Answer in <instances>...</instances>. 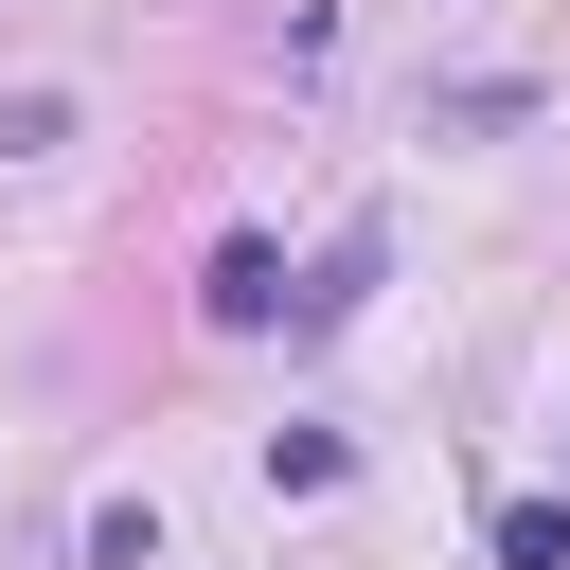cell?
I'll return each instance as SVG.
<instances>
[{
  "instance_id": "obj_1",
  "label": "cell",
  "mask_w": 570,
  "mask_h": 570,
  "mask_svg": "<svg viewBox=\"0 0 570 570\" xmlns=\"http://www.w3.org/2000/svg\"><path fill=\"white\" fill-rule=\"evenodd\" d=\"M196 303H214L232 338H267V321H285V249H267V232H232V249L196 267Z\"/></svg>"
},
{
  "instance_id": "obj_2",
  "label": "cell",
  "mask_w": 570,
  "mask_h": 570,
  "mask_svg": "<svg viewBox=\"0 0 570 570\" xmlns=\"http://www.w3.org/2000/svg\"><path fill=\"white\" fill-rule=\"evenodd\" d=\"M374 249H392V232L356 214V232H338V249H321V267L285 285V321H356V303H374Z\"/></svg>"
},
{
  "instance_id": "obj_3",
  "label": "cell",
  "mask_w": 570,
  "mask_h": 570,
  "mask_svg": "<svg viewBox=\"0 0 570 570\" xmlns=\"http://www.w3.org/2000/svg\"><path fill=\"white\" fill-rule=\"evenodd\" d=\"M499 570H570V499H499Z\"/></svg>"
},
{
  "instance_id": "obj_4",
  "label": "cell",
  "mask_w": 570,
  "mask_h": 570,
  "mask_svg": "<svg viewBox=\"0 0 570 570\" xmlns=\"http://www.w3.org/2000/svg\"><path fill=\"white\" fill-rule=\"evenodd\" d=\"M338 463H356V445H338V428H267V481H285V499H321V481H338Z\"/></svg>"
}]
</instances>
